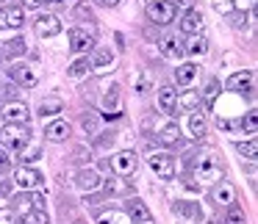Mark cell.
<instances>
[{"instance_id": "cell-5", "label": "cell", "mask_w": 258, "mask_h": 224, "mask_svg": "<svg viewBox=\"0 0 258 224\" xmlns=\"http://www.w3.org/2000/svg\"><path fill=\"white\" fill-rule=\"evenodd\" d=\"M111 169L119 174V177H125V174H134L136 169H139V158H136L134 150H122V152H117V155L111 158Z\"/></svg>"}, {"instance_id": "cell-31", "label": "cell", "mask_w": 258, "mask_h": 224, "mask_svg": "<svg viewBox=\"0 0 258 224\" xmlns=\"http://www.w3.org/2000/svg\"><path fill=\"white\" fill-rule=\"evenodd\" d=\"M92 61V69H103V67H108V64H114V53L111 50H95V58H89Z\"/></svg>"}, {"instance_id": "cell-32", "label": "cell", "mask_w": 258, "mask_h": 224, "mask_svg": "<svg viewBox=\"0 0 258 224\" xmlns=\"http://www.w3.org/2000/svg\"><path fill=\"white\" fill-rule=\"evenodd\" d=\"M106 191L108 194H131V183H125L122 177H114V180H106Z\"/></svg>"}, {"instance_id": "cell-47", "label": "cell", "mask_w": 258, "mask_h": 224, "mask_svg": "<svg viewBox=\"0 0 258 224\" xmlns=\"http://www.w3.org/2000/svg\"><path fill=\"white\" fill-rule=\"evenodd\" d=\"M9 194V183H0V196H6Z\"/></svg>"}, {"instance_id": "cell-6", "label": "cell", "mask_w": 258, "mask_h": 224, "mask_svg": "<svg viewBox=\"0 0 258 224\" xmlns=\"http://www.w3.org/2000/svg\"><path fill=\"white\" fill-rule=\"evenodd\" d=\"M97 47L95 36L84 28H70V50L73 53H92Z\"/></svg>"}, {"instance_id": "cell-8", "label": "cell", "mask_w": 258, "mask_h": 224, "mask_svg": "<svg viewBox=\"0 0 258 224\" xmlns=\"http://www.w3.org/2000/svg\"><path fill=\"white\" fill-rule=\"evenodd\" d=\"M14 183L23 191H36L45 183V177H42V172H36V169H31V166H20L17 172H14Z\"/></svg>"}, {"instance_id": "cell-18", "label": "cell", "mask_w": 258, "mask_h": 224, "mask_svg": "<svg viewBox=\"0 0 258 224\" xmlns=\"http://www.w3.org/2000/svg\"><path fill=\"white\" fill-rule=\"evenodd\" d=\"M75 185H78L81 191H95L103 185V180H100V174L92 172V169H81L78 177H75Z\"/></svg>"}, {"instance_id": "cell-44", "label": "cell", "mask_w": 258, "mask_h": 224, "mask_svg": "<svg viewBox=\"0 0 258 224\" xmlns=\"http://www.w3.org/2000/svg\"><path fill=\"white\" fill-rule=\"evenodd\" d=\"M25 3V9H39L42 6V0H23Z\"/></svg>"}, {"instance_id": "cell-49", "label": "cell", "mask_w": 258, "mask_h": 224, "mask_svg": "<svg viewBox=\"0 0 258 224\" xmlns=\"http://www.w3.org/2000/svg\"><path fill=\"white\" fill-rule=\"evenodd\" d=\"M0 3H3V0H0Z\"/></svg>"}, {"instance_id": "cell-45", "label": "cell", "mask_w": 258, "mask_h": 224, "mask_svg": "<svg viewBox=\"0 0 258 224\" xmlns=\"http://www.w3.org/2000/svg\"><path fill=\"white\" fill-rule=\"evenodd\" d=\"M42 3H47V6H67L70 0H42Z\"/></svg>"}, {"instance_id": "cell-46", "label": "cell", "mask_w": 258, "mask_h": 224, "mask_svg": "<svg viewBox=\"0 0 258 224\" xmlns=\"http://www.w3.org/2000/svg\"><path fill=\"white\" fill-rule=\"evenodd\" d=\"M252 3H255V0H236L233 6H239V9H247V6H252Z\"/></svg>"}, {"instance_id": "cell-24", "label": "cell", "mask_w": 258, "mask_h": 224, "mask_svg": "<svg viewBox=\"0 0 258 224\" xmlns=\"http://www.w3.org/2000/svg\"><path fill=\"white\" fill-rule=\"evenodd\" d=\"M175 108H178V111H186V114L197 111V108H200V94H197V91H183V94L175 100Z\"/></svg>"}, {"instance_id": "cell-35", "label": "cell", "mask_w": 258, "mask_h": 224, "mask_svg": "<svg viewBox=\"0 0 258 224\" xmlns=\"http://www.w3.org/2000/svg\"><path fill=\"white\" fill-rule=\"evenodd\" d=\"M3 53H6V56H20V53H25V39H12Z\"/></svg>"}, {"instance_id": "cell-14", "label": "cell", "mask_w": 258, "mask_h": 224, "mask_svg": "<svg viewBox=\"0 0 258 224\" xmlns=\"http://www.w3.org/2000/svg\"><path fill=\"white\" fill-rule=\"evenodd\" d=\"M36 34L42 36V39H53V36L61 34V23H58V17H53V14H45V17L36 20Z\"/></svg>"}, {"instance_id": "cell-1", "label": "cell", "mask_w": 258, "mask_h": 224, "mask_svg": "<svg viewBox=\"0 0 258 224\" xmlns=\"http://www.w3.org/2000/svg\"><path fill=\"white\" fill-rule=\"evenodd\" d=\"M191 177L200 180V183H214V180H222V163L214 152H203L195 158L191 163Z\"/></svg>"}, {"instance_id": "cell-27", "label": "cell", "mask_w": 258, "mask_h": 224, "mask_svg": "<svg viewBox=\"0 0 258 224\" xmlns=\"http://www.w3.org/2000/svg\"><path fill=\"white\" fill-rule=\"evenodd\" d=\"M89 69H92V61H89V56H84V58H75V61L70 64V67H67V75L78 80V78H84Z\"/></svg>"}, {"instance_id": "cell-13", "label": "cell", "mask_w": 258, "mask_h": 224, "mask_svg": "<svg viewBox=\"0 0 258 224\" xmlns=\"http://www.w3.org/2000/svg\"><path fill=\"white\" fill-rule=\"evenodd\" d=\"M103 108H106V117H119V111H122V94H119V86L114 83L111 89H106V94H103Z\"/></svg>"}, {"instance_id": "cell-48", "label": "cell", "mask_w": 258, "mask_h": 224, "mask_svg": "<svg viewBox=\"0 0 258 224\" xmlns=\"http://www.w3.org/2000/svg\"><path fill=\"white\" fill-rule=\"evenodd\" d=\"M139 224H153V221H139Z\"/></svg>"}, {"instance_id": "cell-33", "label": "cell", "mask_w": 258, "mask_h": 224, "mask_svg": "<svg viewBox=\"0 0 258 224\" xmlns=\"http://www.w3.org/2000/svg\"><path fill=\"white\" fill-rule=\"evenodd\" d=\"M225 224H247V216L239 205H228V216H225Z\"/></svg>"}, {"instance_id": "cell-22", "label": "cell", "mask_w": 258, "mask_h": 224, "mask_svg": "<svg viewBox=\"0 0 258 224\" xmlns=\"http://www.w3.org/2000/svg\"><path fill=\"white\" fill-rule=\"evenodd\" d=\"M183 53H186L189 58H203V56L208 53V39H206V36H200V34L191 36L189 45L183 47Z\"/></svg>"}, {"instance_id": "cell-43", "label": "cell", "mask_w": 258, "mask_h": 224, "mask_svg": "<svg viewBox=\"0 0 258 224\" xmlns=\"http://www.w3.org/2000/svg\"><path fill=\"white\" fill-rule=\"evenodd\" d=\"M230 9H233V6H230V3H217V12H219V14H228Z\"/></svg>"}, {"instance_id": "cell-2", "label": "cell", "mask_w": 258, "mask_h": 224, "mask_svg": "<svg viewBox=\"0 0 258 224\" xmlns=\"http://www.w3.org/2000/svg\"><path fill=\"white\" fill-rule=\"evenodd\" d=\"M0 141H3L9 150L23 152L31 141V128L28 125H6V128L0 130Z\"/></svg>"}, {"instance_id": "cell-23", "label": "cell", "mask_w": 258, "mask_h": 224, "mask_svg": "<svg viewBox=\"0 0 258 224\" xmlns=\"http://www.w3.org/2000/svg\"><path fill=\"white\" fill-rule=\"evenodd\" d=\"M175 100H178V91H175L172 86H161V89H158V108H161L164 114L175 111Z\"/></svg>"}, {"instance_id": "cell-16", "label": "cell", "mask_w": 258, "mask_h": 224, "mask_svg": "<svg viewBox=\"0 0 258 224\" xmlns=\"http://www.w3.org/2000/svg\"><path fill=\"white\" fill-rule=\"evenodd\" d=\"M70 133H73V128H70V122H64V119H53L50 125L45 128V139L47 141H67Z\"/></svg>"}, {"instance_id": "cell-17", "label": "cell", "mask_w": 258, "mask_h": 224, "mask_svg": "<svg viewBox=\"0 0 258 224\" xmlns=\"http://www.w3.org/2000/svg\"><path fill=\"white\" fill-rule=\"evenodd\" d=\"M211 199L217 202V205L228 207V205H233V202H236V188L230 183H217L211 188Z\"/></svg>"}, {"instance_id": "cell-4", "label": "cell", "mask_w": 258, "mask_h": 224, "mask_svg": "<svg viewBox=\"0 0 258 224\" xmlns=\"http://www.w3.org/2000/svg\"><path fill=\"white\" fill-rule=\"evenodd\" d=\"M42 205H45V194H39V191H23L14 199V210L23 213V216H28L34 210H42Z\"/></svg>"}, {"instance_id": "cell-9", "label": "cell", "mask_w": 258, "mask_h": 224, "mask_svg": "<svg viewBox=\"0 0 258 224\" xmlns=\"http://www.w3.org/2000/svg\"><path fill=\"white\" fill-rule=\"evenodd\" d=\"M9 75H12V80H17L20 86H25V89L36 86V80H39V75L34 72V67H28V64H23V61H14L12 67H9Z\"/></svg>"}, {"instance_id": "cell-39", "label": "cell", "mask_w": 258, "mask_h": 224, "mask_svg": "<svg viewBox=\"0 0 258 224\" xmlns=\"http://www.w3.org/2000/svg\"><path fill=\"white\" fill-rule=\"evenodd\" d=\"M84 128L89 130V133H95V130H97V119L92 117V114H89V117H84Z\"/></svg>"}, {"instance_id": "cell-29", "label": "cell", "mask_w": 258, "mask_h": 224, "mask_svg": "<svg viewBox=\"0 0 258 224\" xmlns=\"http://www.w3.org/2000/svg\"><path fill=\"white\" fill-rule=\"evenodd\" d=\"M236 150H239L241 158H247V161H255V158H258V141H255V139L239 141V144H236Z\"/></svg>"}, {"instance_id": "cell-42", "label": "cell", "mask_w": 258, "mask_h": 224, "mask_svg": "<svg viewBox=\"0 0 258 224\" xmlns=\"http://www.w3.org/2000/svg\"><path fill=\"white\" fill-rule=\"evenodd\" d=\"M97 6H103V9H114V6H119V0H95Z\"/></svg>"}, {"instance_id": "cell-19", "label": "cell", "mask_w": 258, "mask_h": 224, "mask_svg": "<svg viewBox=\"0 0 258 224\" xmlns=\"http://www.w3.org/2000/svg\"><path fill=\"white\" fill-rule=\"evenodd\" d=\"M128 218H131L134 224H139V221H153V213H150V207H147L142 199H131V202H128Z\"/></svg>"}, {"instance_id": "cell-11", "label": "cell", "mask_w": 258, "mask_h": 224, "mask_svg": "<svg viewBox=\"0 0 258 224\" xmlns=\"http://www.w3.org/2000/svg\"><path fill=\"white\" fill-rule=\"evenodd\" d=\"M228 91H239V94H252V72L241 69V72H233L228 80H225Z\"/></svg>"}, {"instance_id": "cell-40", "label": "cell", "mask_w": 258, "mask_h": 224, "mask_svg": "<svg viewBox=\"0 0 258 224\" xmlns=\"http://www.w3.org/2000/svg\"><path fill=\"white\" fill-rule=\"evenodd\" d=\"M219 130H236V128H239V125H236V122H230V119H222V117H219Z\"/></svg>"}, {"instance_id": "cell-12", "label": "cell", "mask_w": 258, "mask_h": 224, "mask_svg": "<svg viewBox=\"0 0 258 224\" xmlns=\"http://www.w3.org/2000/svg\"><path fill=\"white\" fill-rule=\"evenodd\" d=\"M3 119H6V125H28V105L25 102H9L6 108H3Z\"/></svg>"}, {"instance_id": "cell-21", "label": "cell", "mask_w": 258, "mask_h": 224, "mask_svg": "<svg viewBox=\"0 0 258 224\" xmlns=\"http://www.w3.org/2000/svg\"><path fill=\"white\" fill-rule=\"evenodd\" d=\"M197 78V64L195 61H186V64H178L175 69V83L178 86H191V80Z\"/></svg>"}, {"instance_id": "cell-10", "label": "cell", "mask_w": 258, "mask_h": 224, "mask_svg": "<svg viewBox=\"0 0 258 224\" xmlns=\"http://www.w3.org/2000/svg\"><path fill=\"white\" fill-rule=\"evenodd\" d=\"M25 25V9L20 6H9L0 12V31H9V28H23Z\"/></svg>"}, {"instance_id": "cell-7", "label": "cell", "mask_w": 258, "mask_h": 224, "mask_svg": "<svg viewBox=\"0 0 258 224\" xmlns=\"http://www.w3.org/2000/svg\"><path fill=\"white\" fill-rule=\"evenodd\" d=\"M150 169L161 180H172L175 177V158L167 155V152H153L150 155Z\"/></svg>"}, {"instance_id": "cell-25", "label": "cell", "mask_w": 258, "mask_h": 224, "mask_svg": "<svg viewBox=\"0 0 258 224\" xmlns=\"http://www.w3.org/2000/svg\"><path fill=\"white\" fill-rule=\"evenodd\" d=\"M189 130H191V136H195V139H203V136H206L208 125H206V114H203L200 108L189 114Z\"/></svg>"}, {"instance_id": "cell-26", "label": "cell", "mask_w": 258, "mask_h": 224, "mask_svg": "<svg viewBox=\"0 0 258 224\" xmlns=\"http://www.w3.org/2000/svg\"><path fill=\"white\" fill-rule=\"evenodd\" d=\"M158 141H161L164 147H178L180 144V128L178 125H167V128H161Z\"/></svg>"}, {"instance_id": "cell-34", "label": "cell", "mask_w": 258, "mask_h": 224, "mask_svg": "<svg viewBox=\"0 0 258 224\" xmlns=\"http://www.w3.org/2000/svg\"><path fill=\"white\" fill-rule=\"evenodd\" d=\"M241 128L247 130V136H250V139H255V130H258V114H255V111L247 114V117L241 119Z\"/></svg>"}, {"instance_id": "cell-36", "label": "cell", "mask_w": 258, "mask_h": 224, "mask_svg": "<svg viewBox=\"0 0 258 224\" xmlns=\"http://www.w3.org/2000/svg\"><path fill=\"white\" fill-rule=\"evenodd\" d=\"M23 224H47V213L34 210V213H28V216H23Z\"/></svg>"}, {"instance_id": "cell-37", "label": "cell", "mask_w": 258, "mask_h": 224, "mask_svg": "<svg viewBox=\"0 0 258 224\" xmlns=\"http://www.w3.org/2000/svg\"><path fill=\"white\" fill-rule=\"evenodd\" d=\"M12 169V155L6 150H0V172H9Z\"/></svg>"}, {"instance_id": "cell-30", "label": "cell", "mask_w": 258, "mask_h": 224, "mask_svg": "<svg viewBox=\"0 0 258 224\" xmlns=\"http://www.w3.org/2000/svg\"><path fill=\"white\" fill-rule=\"evenodd\" d=\"M61 108H64V102L58 97H50V100H42L39 114L42 117H56V114H61Z\"/></svg>"}, {"instance_id": "cell-28", "label": "cell", "mask_w": 258, "mask_h": 224, "mask_svg": "<svg viewBox=\"0 0 258 224\" xmlns=\"http://www.w3.org/2000/svg\"><path fill=\"white\" fill-rule=\"evenodd\" d=\"M97 224H134V221H131L128 213H122V210H106V213L97 216Z\"/></svg>"}, {"instance_id": "cell-20", "label": "cell", "mask_w": 258, "mask_h": 224, "mask_svg": "<svg viewBox=\"0 0 258 224\" xmlns=\"http://www.w3.org/2000/svg\"><path fill=\"white\" fill-rule=\"evenodd\" d=\"M158 47H161V53L167 58H178L180 53H183V45H180L178 34H164L161 42H158Z\"/></svg>"}, {"instance_id": "cell-38", "label": "cell", "mask_w": 258, "mask_h": 224, "mask_svg": "<svg viewBox=\"0 0 258 224\" xmlns=\"http://www.w3.org/2000/svg\"><path fill=\"white\" fill-rule=\"evenodd\" d=\"M217 91H219V80H211V83H208V89H206V100L211 102L214 97H217Z\"/></svg>"}, {"instance_id": "cell-41", "label": "cell", "mask_w": 258, "mask_h": 224, "mask_svg": "<svg viewBox=\"0 0 258 224\" xmlns=\"http://www.w3.org/2000/svg\"><path fill=\"white\" fill-rule=\"evenodd\" d=\"M0 224H14V213L12 210H0Z\"/></svg>"}, {"instance_id": "cell-15", "label": "cell", "mask_w": 258, "mask_h": 224, "mask_svg": "<svg viewBox=\"0 0 258 224\" xmlns=\"http://www.w3.org/2000/svg\"><path fill=\"white\" fill-rule=\"evenodd\" d=\"M183 34H189V36H197L200 34V28H203V14H200V9H189V12L180 17V25H178Z\"/></svg>"}, {"instance_id": "cell-3", "label": "cell", "mask_w": 258, "mask_h": 224, "mask_svg": "<svg viewBox=\"0 0 258 224\" xmlns=\"http://www.w3.org/2000/svg\"><path fill=\"white\" fill-rule=\"evenodd\" d=\"M147 20L156 25H169L175 20V3L172 0H147Z\"/></svg>"}]
</instances>
